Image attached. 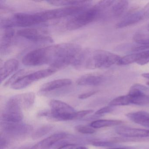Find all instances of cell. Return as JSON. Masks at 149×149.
<instances>
[{"instance_id": "44dd1931", "label": "cell", "mask_w": 149, "mask_h": 149, "mask_svg": "<svg viewBox=\"0 0 149 149\" xmlns=\"http://www.w3.org/2000/svg\"><path fill=\"white\" fill-rule=\"evenodd\" d=\"M148 91L149 88L144 85L136 84L131 87L128 95L132 98H138L146 95V92Z\"/></svg>"}, {"instance_id": "7a4b0ae2", "label": "cell", "mask_w": 149, "mask_h": 149, "mask_svg": "<svg viewBox=\"0 0 149 149\" xmlns=\"http://www.w3.org/2000/svg\"><path fill=\"white\" fill-rule=\"evenodd\" d=\"M121 57L111 52L97 49L93 53L90 51L84 63V69L93 70L107 68L118 64Z\"/></svg>"}, {"instance_id": "6da1fadb", "label": "cell", "mask_w": 149, "mask_h": 149, "mask_svg": "<svg viewBox=\"0 0 149 149\" xmlns=\"http://www.w3.org/2000/svg\"><path fill=\"white\" fill-rule=\"evenodd\" d=\"M82 49L80 45L73 42L55 45L54 59L49 64L50 68L57 70L72 65Z\"/></svg>"}, {"instance_id": "7402d4cb", "label": "cell", "mask_w": 149, "mask_h": 149, "mask_svg": "<svg viewBox=\"0 0 149 149\" xmlns=\"http://www.w3.org/2000/svg\"><path fill=\"white\" fill-rule=\"evenodd\" d=\"M142 56V52L132 53L120 58L118 65H127L134 63H136L140 60Z\"/></svg>"}, {"instance_id": "ffe728a7", "label": "cell", "mask_w": 149, "mask_h": 149, "mask_svg": "<svg viewBox=\"0 0 149 149\" xmlns=\"http://www.w3.org/2000/svg\"><path fill=\"white\" fill-rule=\"evenodd\" d=\"M123 123V122L119 120L99 119L93 121L90 124V126L94 129H99L104 127L116 126Z\"/></svg>"}, {"instance_id": "9c48e42d", "label": "cell", "mask_w": 149, "mask_h": 149, "mask_svg": "<svg viewBox=\"0 0 149 149\" xmlns=\"http://www.w3.org/2000/svg\"><path fill=\"white\" fill-rule=\"evenodd\" d=\"M1 127L6 135L12 138L25 136L33 130L32 125L22 122L9 123L1 121Z\"/></svg>"}, {"instance_id": "7c38bea8", "label": "cell", "mask_w": 149, "mask_h": 149, "mask_svg": "<svg viewBox=\"0 0 149 149\" xmlns=\"http://www.w3.org/2000/svg\"><path fill=\"white\" fill-rule=\"evenodd\" d=\"M118 134L126 137L134 138H149V130L131 128L125 126H119L116 129Z\"/></svg>"}, {"instance_id": "3957f363", "label": "cell", "mask_w": 149, "mask_h": 149, "mask_svg": "<svg viewBox=\"0 0 149 149\" xmlns=\"http://www.w3.org/2000/svg\"><path fill=\"white\" fill-rule=\"evenodd\" d=\"M50 110L43 111L39 113L40 116H44L56 121H65L76 119V112L69 104L60 100H52L49 103Z\"/></svg>"}, {"instance_id": "d6a6232c", "label": "cell", "mask_w": 149, "mask_h": 149, "mask_svg": "<svg viewBox=\"0 0 149 149\" xmlns=\"http://www.w3.org/2000/svg\"><path fill=\"white\" fill-rule=\"evenodd\" d=\"M97 91H91L86 93H83L78 96V98L80 99H85L92 96L94 95L97 93Z\"/></svg>"}, {"instance_id": "484cf974", "label": "cell", "mask_w": 149, "mask_h": 149, "mask_svg": "<svg viewBox=\"0 0 149 149\" xmlns=\"http://www.w3.org/2000/svg\"><path fill=\"white\" fill-rule=\"evenodd\" d=\"M76 130L78 132L84 134H91L95 133V130L91 126L87 125H79L75 127Z\"/></svg>"}, {"instance_id": "f546056e", "label": "cell", "mask_w": 149, "mask_h": 149, "mask_svg": "<svg viewBox=\"0 0 149 149\" xmlns=\"http://www.w3.org/2000/svg\"><path fill=\"white\" fill-rule=\"evenodd\" d=\"M149 62V50L143 51V56L141 60L137 63L140 65H144Z\"/></svg>"}, {"instance_id": "5b68a950", "label": "cell", "mask_w": 149, "mask_h": 149, "mask_svg": "<svg viewBox=\"0 0 149 149\" xmlns=\"http://www.w3.org/2000/svg\"><path fill=\"white\" fill-rule=\"evenodd\" d=\"M102 13L96 5L74 15L66 24L70 31L77 30L87 26L95 20Z\"/></svg>"}, {"instance_id": "2e32d148", "label": "cell", "mask_w": 149, "mask_h": 149, "mask_svg": "<svg viewBox=\"0 0 149 149\" xmlns=\"http://www.w3.org/2000/svg\"><path fill=\"white\" fill-rule=\"evenodd\" d=\"M103 81V77L98 74H87L80 77L76 81L80 86H96Z\"/></svg>"}, {"instance_id": "f35d334b", "label": "cell", "mask_w": 149, "mask_h": 149, "mask_svg": "<svg viewBox=\"0 0 149 149\" xmlns=\"http://www.w3.org/2000/svg\"><path fill=\"white\" fill-rule=\"evenodd\" d=\"M147 29L149 31V23L148 24V26H147Z\"/></svg>"}, {"instance_id": "d4e9b609", "label": "cell", "mask_w": 149, "mask_h": 149, "mask_svg": "<svg viewBox=\"0 0 149 149\" xmlns=\"http://www.w3.org/2000/svg\"><path fill=\"white\" fill-rule=\"evenodd\" d=\"M84 1H48L49 4L55 6L67 7L78 6L85 3Z\"/></svg>"}, {"instance_id": "e0dca14e", "label": "cell", "mask_w": 149, "mask_h": 149, "mask_svg": "<svg viewBox=\"0 0 149 149\" xmlns=\"http://www.w3.org/2000/svg\"><path fill=\"white\" fill-rule=\"evenodd\" d=\"M19 67V62L15 59H11L7 61L1 67L0 70L1 83H2L9 76L16 71Z\"/></svg>"}, {"instance_id": "cb8c5ba5", "label": "cell", "mask_w": 149, "mask_h": 149, "mask_svg": "<svg viewBox=\"0 0 149 149\" xmlns=\"http://www.w3.org/2000/svg\"><path fill=\"white\" fill-rule=\"evenodd\" d=\"M54 128V125H43L38 128L33 133L32 136V138L33 139H37L41 138L51 132Z\"/></svg>"}, {"instance_id": "83f0119b", "label": "cell", "mask_w": 149, "mask_h": 149, "mask_svg": "<svg viewBox=\"0 0 149 149\" xmlns=\"http://www.w3.org/2000/svg\"><path fill=\"white\" fill-rule=\"evenodd\" d=\"M91 144L94 146H100V147H106V146H112L114 143L111 141L101 140L99 139H94L91 142Z\"/></svg>"}, {"instance_id": "603a6c76", "label": "cell", "mask_w": 149, "mask_h": 149, "mask_svg": "<svg viewBox=\"0 0 149 149\" xmlns=\"http://www.w3.org/2000/svg\"><path fill=\"white\" fill-rule=\"evenodd\" d=\"M132 104L131 98L128 95L120 96L114 98L109 104L110 106H124Z\"/></svg>"}, {"instance_id": "1f68e13d", "label": "cell", "mask_w": 149, "mask_h": 149, "mask_svg": "<svg viewBox=\"0 0 149 149\" xmlns=\"http://www.w3.org/2000/svg\"><path fill=\"white\" fill-rule=\"evenodd\" d=\"M0 142H1V143H0L1 149H6L9 143V141L8 139H7L6 136H2V135L1 136Z\"/></svg>"}, {"instance_id": "ac0fdd59", "label": "cell", "mask_w": 149, "mask_h": 149, "mask_svg": "<svg viewBox=\"0 0 149 149\" xmlns=\"http://www.w3.org/2000/svg\"><path fill=\"white\" fill-rule=\"evenodd\" d=\"M126 116L132 122L149 128V113L146 111H140L130 112L127 113Z\"/></svg>"}, {"instance_id": "836d02e7", "label": "cell", "mask_w": 149, "mask_h": 149, "mask_svg": "<svg viewBox=\"0 0 149 149\" xmlns=\"http://www.w3.org/2000/svg\"><path fill=\"white\" fill-rule=\"evenodd\" d=\"M76 145L74 144H64L61 146L57 149H74Z\"/></svg>"}, {"instance_id": "f1b7e54d", "label": "cell", "mask_w": 149, "mask_h": 149, "mask_svg": "<svg viewBox=\"0 0 149 149\" xmlns=\"http://www.w3.org/2000/svg\"><path fill=\"white\" fill-rule=\"evenodd\" d=\"M113 111V107L109 105V106H105V107H103V108H101V109L97 110L95 113V115L97 116H102L104 114L110 113Z\"/></svg>"}, {"instance_id": "ba28073f", "label": "cell", "mask_w": 149, "mask_h": 149, "mask_svg": "<svg viewBox=\"0 0 149 149\" xmlns=\"http://www.w3.org/2000/svg\"><path fill=\"white\" fill-rule=\"evenodd\" d=\"M14 26L19 27H29L45 22L41 12L34 13H18L15 14L11 18Z\"/></svg>"}, {"instance_id": "d6986e66", "label": "cell", "mask_w": 149, "mask_h": 149, "mask_svg": "<svg viewBox=\"0 0 149 149\" xmlns=\"http://www.w3.org/2000/svg\"><path fill=\"white\" fill-rule=\"evenodd\" d=\"M129 7V2L124 0L114 1L111 6V13L113 17L119 18L125 13Z\"/></svg>"}, {"instance_id": "4fadbf2b", "label": "cell", "mask_w": 149, "mask_h": 149, "mask_svg": "<svg viewBox=\"0 0 149 149\" xmlns=\"http://www.w3.org/2000/svg\"><path fill=\"white\" fill-rule=\"evenodd\" d=\"M67 136V133L64 132L55 133L40 141L30 149H49L58 141L65 138Z\"/></svg>"}, {"instance_id": "9a60e30c", "label": "cell", "mask_w": 149, "mask_h": 149, "mask_svg": "<svg viewBox=\"0 0 149 149\" xmlns=\"http://www.w3.org/2000/svg\"><path fill=\"white\" fill-rule=\"evenodd\" d=\"M15 35V30L13 28L5 29L1 42V55L6 54L9 52L13 43Z\"/></svg>"}, {"instance_id": "4316f807", "label": "cell", "mask_w": 149, "mask_h": 149, "mask_svg": "<svg viewBox=\"0 0 149 149\" xmlns=\"http://www.w3.org/2000/svg\"><path fill=\"white\" fill-rule=\"evenodd\" d=\"M26 70L22 69L19 70L18 72L14 74L13 76L11 77L8 81H7L5 84L4 86H7L9 85H12V84L16 80L18 79L19 77L22 76L24 75V74L26 73Z\"/></svg>"}, {"instance_id": "5bb4252c", "label": "cell", "mask_w": 149, "mask_h": 149, "mask_svg": "<svg viewBox=\"0 0 149 149\" xmlns=\"http://www.w3.org/2000/svg\"><path fill=\"white\" fill-rule=\"evenodd\" d=\"M72 80L68 78H62L46 83L42 86L40 91L42 93H48L56 90L68 87L71 85Z\"/></svg>"}, {"instance_id": "52a82bcc", "label": "cell", "mask_w": 149, "mask_h": 149, "mask_svg": "<svg viewBox=\"0 0 149 149\" xmlns=\"http://www.w3.org/2000/svg\"><path fill=\"white\" fill-rule=\"evenodd\" d=\"M22 109L14 96L8 99L1 115V121L19 123L23 119Z\"/></svg>"}, {"instance_id": "d590c367", "label": "cell", "mask_w": 149, "mask_h": 149, "mask_svg": "<svg viewBox=\"0 0 149 149\" xmlns=\"http://www.w3.org/2000/svg\"><path fill=\"white\" fill-rule=\"evenodd\" d=\"M142 76L144 78L149 79V73H143L142 74Z\"/></svg>"}, {"instance_id": "ab89813d", "label": "cell", "mask_w": 149, "mask_h": 149, "mask_svg": "<svg viewBox=\"0 0 149 149\" xmlns=\"http://www.w3.org/2000/svg\"><path fill=\"white\" fill-rule=\"evenodd\" d=\"M146 84H147V85H148V86H149V81L147 82L146 83Z\"/></svg>"}, {"instance_id": "8992f818", "label": "cell", "mask_w": 149, "mask_h": 149, "mask_svg": "<svg viewBox=\"0 0 149 149\" xmlns=\"http://www.w3.org/2000/svg\"><path fill=\"white\" fill-rule=\"evenodd\" d=\"M56 72V70L49 68L38 70L29 74L24 75L19 77L11 85V88L14 90L25 88L34 82L50 76Z\"/></svg>"}, {"instance_id": "74e56055", "label": "cell", "mask_w": 149, "mask_h": 149, "mask_svg": "<svg viewBox=\"0 0 149 149\" xmlns=\"http://www.w3.org/2000/svg\"><path fill=\"white\" fill-rule=\"evenodd\" d=\"M129 149V148H123V147H118V148H110V149Z\"/></svg>"}, {"instance_id": "e575fe53", "label": "cell", "mask_w": 149, "mask_h": 149, "mask_svg": "<svg viewBox=\"0 0 149 149\" xmlns=\"http://www.w3.org/2000/svg\"><path fill=\"white\" fill-rule=\"evenodd\" d=\"M145 12L146 13V15H147V17H149V3L148 4L146 7L144 9Z\"/></svg>"}, {"instance_id": "8d00e7d4", "label": "cell", "mask_w": 149, "mask_h": 149, "mask_svg": "<svg viewBox=\"0 0 149 149\" xmlns=\"http://www.w3.org/2000/svg\"><path fill=\"white\" fill-rule=\"evenodd\" d=\"M74 149H88L87 147L85 146H79V147H77Z\"/></svg>"}, {"instance_id": "30bf717a", "label": "cell", "mask_w": 149, "mask_h": 149, "mask_svg": "<svg viewBox=\"0 0 149 149\" xmlns=\"http://www.w3.org/2000/svg\"><path fill=\"white\" fill-rule=\"evenodd\" d=\"M16 34L20 37L36 43H52L53 39L45 30L26 28L17 31Z\"/></svg>"}, {"instance_id": "4dcf8cb0", "label": "cell", "mask_w": 149, "mask_h": 149, "mask_svg": "<svg viewBox=\"0 0 149 149\" xmlns=\"http://www.w3.org/2000/svg\"><path fill=\"white\" fill-rule=\"evenodd\" d=\"M94 111L93 110H84L76 112V119H80L87 115H89L93 113Z\"/></svg>"}, {"instance_id": "277c9868", "label": "cell", "mask_w": 149, "mask_h": 149, "mask_svg": "<svg viewBox=\"0 0 149 149\" xmlns=\"http://www.w3.org/2000/svg\"><path fill=\"white\" fill-rule=\"evenodd\" d=\"M55 45L36 49L31 50L22 58L23 65L36 67L51 63L54 55Z\"/></svg>"}, {"instance_id": "8fae6325", "label": "cell", "mask_w": 149, "mask_h": 149, "mask_svg": "<svg viewBox=\"0 0 149 149\" xmlns=\"http://www.w3.org/2000/svg\"><path fill=\"white\" fill-rule=\"evenodd\" d=\"M146 18H148L144 10H134L125 15L123 18L116 25L118 29L130 26L140 22Z\"/></svg>"}]
</instances>
